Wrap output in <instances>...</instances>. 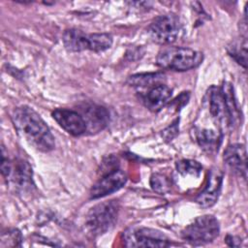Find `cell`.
Here are the masks:
<instances>
[{
    "instance_id": "obj_1",
    "label": "cell",
    "mask_w": 248,
    "mask_h": 248,
    "mask_svg": "<svg viewBox=\"0 0 248 248\" xmlns=\"http://www.w3.org/2000/svg\"><path fill=\"white\" fill-rule=\"evenodd\" d=\"M12 121L17 132L35 149L48 152L55 147L54 137L48 126L33 108L27 106L15 108Z\"/></svg>"
},
{
    "instance_id": "obj_2",
    "label": "cell",
    "mask_w": 248,
    "mask_h": 248,
    "mask_svg": "<svg viewBox=\"0 0 248 248\" xmlns=\"http://www.w3.org/2000/svg\"><path fill=\"white\" fill-rule=\"evenodd\" d=\"M202 59V53L193 48L166 46L159 51L156 58V64L163 69L188 71L201 65Z\"/></svg>"
},
{
    "instance_id": "obj_3",
    "label": "cell",
    "mask_w": 248,
    "mask_h": 248,
    "mask_svg": "<svg viewBox=\"0 0 248 248\" xmlns=\"http://www.w3.org/2000/svg\"><path fill=\"white\" fill-rule=\"evenodd\" d=\"M118 212L119 204L114 200L94 205L85 216L86 230L93 236L106 233L114 226Z\"/></svg>"
},
{
    "instance_id": "obj_4",
    "label": "cell",
    "mask_w": 248,
    "mask_h": 248,
    "mask_svg": "<svg viewBox=\"0 0 248 248\" xmlns=\"http://www.w3.org/2000/svg\"><path fill=\"white\" fill-rule=\"evenodd\" d=\"M220 232L218 220L213 215L199 216L182 232L181 237L191 245H204L213 241Z\"/></svg>"
},
{
    "instance_id": "obj_5",
    "label": "cell",
    "mask_w": 248,
    "mask_h": 248,
    "mask_svg": "<svg viewBox=\"0 0 248 248\" xmlns=\"http://www.w3.org/2000/svg\"><path fill=\"white\" fill-rule=\"evenodd\" d=\"M122 240L126 247L161 248L171 245V242L165 233L158 230L145 227H131L126 229L122 233Z\"/></svg>"
},
{
    "instance_id": "obj_6",
    "label": "cell",
    "mask_w": 248,
    "mask_h": 248,
    "mask_svg": "<svg viewBox=\"0 0 248 248\" xmlns=\"http://www.w3.org/2000/svg\"><path fill=\"white\" fill-rule=\"evenodd\" d=\"M2 175L19 189H26L32 184V168L21 158L10 159L4 146L1 155Z\"/></svg>"
},
{
    "instance_id": "obj_7",
    "label": "cell",
    "mask_w": 248,
    "mask_h": 248,
    "mask_svg": "<svg viewBox=\"0 0 248 248\" xmlns=\"http://www.w3.org/2000/svg\"><path fill=\"white\" fill-rule=\"evenodd\" d=\"M182 30L179 18L172 14L156 17L148 26L150 39L160 45H169L177 40Z\"/></svg>"
},
{
    "instance_id": "obj_8",
    "label": "cell",
    "mask_w": 248,
    "mask_h": 248,
    "mask_svg": "<svg viewBox=\"0 0 248 248\" xmlns=\"http://www.w3.org/2000/svg\"><path fill=\"white\" fill-rule=\"evenodd\" d=\"M126 181L127 175L120 170H114L106 173L92 186L90 190V198L99 199L108 196L122 188Z\"/></svg>"
},
{
    "instance_id": "obj_9",
    "label": "cell",
    "mask_w": 248,
    "mask_h": 248,
    "mask_svg": "<svg viewBox=\"0 0 248 248\" xmlns=\"http://www.w3.org/2000/svg\"><path fill=\"white\" fill-rule=\"evenodd\" d=\"M51 114L59 126L73 136H81L87 132L86 122L78 111L68 108H56Z\"/></svg>"
},
{
    "instance_id": "obj_10",
    "label": "cell",
    "mask_w": 248,
    "mask_h": 248,
    "mask_svg": "<svg viewBox=\"0 0 248 248\" xmlns=\"http://www.w3.org/2000/svg\"><path fill=\"white\" fill-rule=\"evenodd\" d=\"M209 112L218 128L221 131L231 127L229 112L225 104L221 87L212 86L209 89Z\"/></svg>"
},
{
    "instance_id": "obj_11",
    "label": "cell",
    "mask_w": 248,
    "mask_h": 248,
    "mask_svg": "<svg viewBox=\"0 0 248 248\" xmlns=\"http://www.w3.org/2000/svg\"><path fill=\"white\" fill-rule=\"evenodd\" d=\"M223 173L219 169H212L207 177L204 189L196 198L197 203L204 208L210 207L217 202L222 189Z\"/></svg>"
},
{
    "instance_id": "obj_12",
    "label": "cell",
    "mask_w": 248,
    "mask_h": 248,
    "mask_svg": "<svg viewBox=\"0 0 248 248\" xmlns=\"http://www.w3.org/2000/svg\"><path fill=\"white\" fill-rule=\"evenodd\" d=\"M224 161L235 173L246 179L247 157L243 144L234 143L229 145L224 152Z\"/></svg>"
},
{
    "instance_id": "obj_13",
    "label": "cell",
    "mask_w": 248,
    "mask_h": 248,
    "mask_svg": "<svg viewBox=\"0 0 248 248\" xmlns=\"http://www.w3.org/2000/svg\"><path fill=\"white\" fill-rule=\"evenodd\" d=\"M172 90L165 85L158 84L151 87L147 92L141 94V100L144 106L151 111H159L171 97Z\"/></svg>"
},
{
    "instance_id": "obj_14",
    "label": "cell",
    "mask_w": 248,
    "mask_h": 248,
    "mask_svg": "<svg viewBox=\"0 0 248 248\" xmlns=\"http://www.w3.org/2000/svg\"><path fill=\"white\" fill-rule=\"evenodd\" d=\"M87 125V131L99 132L103 130L109 121V113L106 108L97 105H88L82 108L80 113Z\"/></svg>"
},
{
    "instance_id": "obj_15",
    "label": "cell",
    "mask_w": 248,
    "mask_h": 248,
    "mask_svg": "<svg viewBox=\"0 0 248 248\" xmlns=\"http://www.w3.org/2000/svg\"><path fill=\"white\" fill-rule=\"evenodd\" d=\"M194 138L199 146L207 154H214L221 144L222 133L211 129H195Z\"/></svg>"
},
{
    "instance_id": "obj_16",
    "label": "cell",
    "mask_w": 248,
    "mask_h": 248,
    "mask_svg": "<svg viewBox=\"0 0 248 248\" xmlns=\"http://www.w3.org/2000/svg\"><path fill=\"white\" fill-rule=\"evenodd\" d=\"M63 44L70 52H78L89 49V34L76 28L65 30L63 33Z\"/></svg>"
},
{
    "instance_id": "obj_17",
    "label": "cell",
    "mask_w": 248,
    "mask_h": 248,
    "mask_svg": "<svg viewBox=\"0 0 248 248\" xmlns=\"http://www.w3.org/2000/svg\"><path fill=\"white\" fill-rule=\"evenodd\" d=\"M222 94L225 100V104L229 112L231 126L238 125L240 122V110L238 108L234 94H233V88L230 82L225 81L221 87Z\"/></svg>"
},
{
    "instance_id": "obj_18",
    "label": "cell",
    "mask_w": 248,
    "mask_h": 248,
    "mask_svg": "<svg viewBox=\"0 0 248 248\" xmlns=\"http://www.w3.org/2000/svg\"><path fill=\"white\" fill-rule=\"evenodd\" d=\"M165 76L162 73H149V74H140L129 78L128 83L137 87H153L158 84H162L161 81L164 79Z\"/></svg>"
},
{
    "instance_id": "obj_19",
    "label": "cell",
    "mask_w": 248,
    "mask_h": 248,
    "mask_svg": "<svg viewBox=\"0 0 248 248\" xmlns=\"http://www.w3.org/2000/svg\"><path fill=\"white\" fill-rule=\"evenodd\" d=\"M228 53L244 69L247 64V42L246 37L232 42L228 47Z\"/></svg>"
},
{
    "instance_id": "obj_20",
    "label": "cell",
    "mask_w": 248,
    "mask_h": 248,
    "mask_svg": "<svg viewBox=\"0 0 248 248\" xmlns=\"http://www.w3.org/2000/svg\"><path fill=\"white\" fill-rule=\"evenodd\" d=\"M112 45V37L108 33L89 34V50L102 52L108 49Z\"/></svg>"
},
{
    "instance_id": "obj_21",
    "label": "cell",
    "mask_w": 248,
    "mask_h": 248,
    "mask_svg": "<svg viewBox=\"0 0 248 248\" xmlns=\"http://www.w3.org/2000/svg\"><path fill=\"white\" fill-rule=\"evenodd\" d=\"M175 167L177 172L183 176L191 175L198 177L202 170V166L199 162L190 159H183L176 162Z\"/></svg>"
},
{
    "instance_id": "obj_22",
    "label": "cell",
    "mask_w": 248,
    "mask_h": 248,
    "mask_svg": "<svg viewBox=\"0 0 248 248\" xmlns=\"http://www.w3.org/2000/svg\"><path fill=\"white\" fill-rule=\"evenodd\" d=\"M22 235L17 229H10L6 232H3L1 234L0 247H19L21 246Z\"/></svg>"
},
{
    "instance_id": "obj_23",
    "label": "cell",
    "mask_w": 248,
    "mask_h": 248,
    "mask_svg": "<svg viewBox=\"0 0 248 248\" xmlns=\"http://www.w3.org/2000/svg\"><path fill=\"white\" fill-rule=\"evenodd\" d=\"M150 186L155 192L163 195L170 190L171 182L169 177L164 174L153 173L150 177Z\"/></svg>"
},
{
    "instance_id": "obj_24",
    "label": "cell",
    "mask_w": 248,
    "mask_h": 248,
    "mask_svg": "<svg viewBox=\"0 0 248 248\" xmlns=\"http://www.w3.org/2000/svg\"><path fill=\"white\" fill-rule=\"evenodd\" d=\"M178 134V126H177V120L174 121L170 126L166 128L164 131H162V137L167 140H171L176 135Z\"/></svg>"
},
{
    "instance_id": "obj_25",
    "label": "cell",
    "mask_w": 248,
    "mask_h": 248,
    "mask_svg": "<svg viewBox=\"0 0 248 248\" xmlns=\"http://www.w3.org/2000/svg\"><path fill=\"white\" fill-rule=\"evenodd\" d=\"M226 243L231 247H239L241 245V239L235 235H227L225 238Z\"/></svg>"
}]
</instances>
